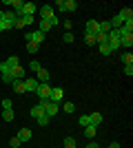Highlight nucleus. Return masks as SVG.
<instances>
[{"label":"nucleus","mask_w":133,"mask_h":148,"mask_svg":"<svg viewBox=\"0 0 133 148\" xmlns=\"http://www.w3.org/2000/svg\"><path fill=\"white\" fill-rule=\"evenodd\" d=\"M29 69H31V71H38V69H40V64H38V62H36V60H31V64H29Z\"/></svg>","instance_id":"e433bc0d"},{"label":"nucleus","mask_w":133,"mask_h":148,"mask_svg":"<svg viewBox=\"0 0 133 148\" xmlns=\"http://www.w3.org/2000/svg\"><path fill=\"white\" fill-rule=\"evenodd\" d=\"M78 2L76 0H58V11H76Z\"/></svg>","instance_id":"f257e3e1"},{"label":"nucleus","mask_w":133,"mask_h":148,"mask_svg":"<svg viewBox=\"0 0 133 148\" xmlns=\"http://www.w3.org/2000/svg\"><path fill=\"white\" fill-rule=\"evenodd\" d=\"M53 16H56V13H53V7H49V5H42V9H40V18L49 22V20L53 18Z\"/></svg>","instance_id":"0eeeda50"},{"label":"nucleus","mask_w":133,"mask_h":148,"mask_svg":"<svg viewBox=\"0 0 133 148\" xmlns=\"http://www.w3.org/2000/svg\"><path fill=\"white\" fill-rule=\"evenodd\" d=\"M120 47H124L127 51H131V47H133V33H129V36H122V38H120Z\"/></svg>","instance_id":"ddd939ff"},{"label":"nucleus","mask_w":133,"mask_h":148,"mask_svg":"<svg viewBox=\"0 0 133 148\" xmlns=\"http://www.w3.org/2000/svg\"><path fill=\"white\" fill-rule=\"evenodd\" d=\"M16 137L20 139V144H22V142H29V139H31V128H20Z\"/></svg>","instance_id":"4468645a"},{"label":"nucleus","mask_w":133,"mask_h":148,"mask_svg":"<svg viewBox=\"0 0 133 148\" xmlns=\"http://www.w3.org/2000/svg\"><path fill=\"white\" fill-rule=\"evenodd\" d=\"M62 27H64V29H67V31H69L71 27H73V22H71V20H64V22H62Z\"/></svg>","instance_id":"4c0bfd02"},{"label":"nucleus","mask_w":133,"mask_h":148,"mask_svg":"<svg viewBox=\"0 0 133 148\" xmlns=\"http://www.w3.org/2000/svg\"><path fill=\"white\" fill-rule=\"evenodd\" d=\"M38 49H40V44H36V42L27 44V51H29V53H38Z\"/></svg>","instance_id":"c85d7f7f"},{"label":"nucleus","mask_w":133,"mask_h":148,"mask_svg":"<svg viewBox=\"0 0 133 148\" xmlns=\"http://www.w3.org/2000/svg\"><path fill=\"white\" fill-rule=\"evenodd\" d=\"M64 148H78L76 137H64Z\"/></svg>","instance_id":"b1692460"},{"label":"nucleus","mask_w":133,"mask_h":148,"mask_svg":"<svg viewBox=\"0 0 133 148\" xmlns=\"http://www.w3.org/2000/svg\"><path fill=\"white\" fill-rule=\"evenodd\" d=\"M100 31H102V33H109V31H111V22H109V20L100 22Z\"/></svg>","instance_id":"a878e982"},{"label":"nucleus","mask_w":133,"mask_h":148,"mask_svg":"<svg viewBox=\"0 0 133 148\" xmlns=\"http://www.w3.org/2000/svg\"><path fill=\"white\" fill-rule=\"evenodd\" d=\"M124 75H127V77H133V64H124Z\"/></svg>","instance_id":"2f4dec72"},{"label":"nucleus","mask_w":133,"mask_h":148,"mask_svg":"<svg viewBox=\"0 0 133 148\" xmlns=\"http://www.w3.org/2000/svg\"><path fill=\"white\" fill-rule=\"evenodd\" d=\"M109 148H120V142H111V144H109Z\"/></svg>","instance_id":"ea45409f"},{"label":"nucleus","mask_w":133,"mask_h":148,"mask_svg":"<svg viewBox=\"0 0 133 148\" xmlns=\"http://www.w3.org/2000/svg\"><path fill=\"white\" fill-rule=\"evenodd\" d=\"M11 77H13V80H22V77H25V69L20 66V64H18V66H13L11 69Z\"/></svg>","instance_id":"dca6fc26"},{"label":"nucleus","mask_w":133,"mask_h":148,"mask_svg":"<svg viewBox=\"0 0 133 148\" xmlns=\"http://www.w3.org/2000/svg\"><path fill=\"white\" fill-rule=\"evenodd\" d=\"M95 133H98V126H91V124L84 126V137H87V139H93Z\"/></svg>","instance_id":"6ab92c4d"},{"label":"nucleus","mask_w":133,"mask_h":148,"mask_svg":"<svg viewBox=\"0 0 133 148\" xmlns=\"http://www.w3.org/2000/svg\"><path fill=\"white\" fill-rule=\"evenodd\" d=\"M98 51H100L102 56H111V49H109L107 42H100V44H98Z\"/></svg>","instance_id":"4be33fe9"},{"label":"nucleus","mask_w":133,"mask_h":148,"mask_svg":"<svg viewBox=\"0 0 133 148\" xmlns=\"http://www.w3.org/2000/svg\"><path fill=\"white\" fill-rule=\"evenodd\" d=\"M51 88H53V86H49V84H38V88H36V95L40 97V102L49 99V95H51Z\"/></svg>","instance_id":"f03ea898"},{"label":"nucleus","mask_w":133,"mask_h":148,"mask_svg":"<svg viewBox=\"0 0 133 148\" xmlns=\"http://www.w3.org/2000/svg\"><path fill=\"white\" fill-rule=\"evenodd\" d=\"M5 64L9 69H13V66H18V64H20V58L18 56H11V58H7V60H5Z\"/></svg>","instance_id":"aec40b11"},{"label":"nucleus","mask_w":133,"mask_h":148,"mask_svg":"<svg viewBox=\"0 0 133 148\" xmlns=\"http://www.w3.org/2000/svg\"><path fill=\"white\" fill-rule=\"evenodd\" d=\"M36 80H38V84H49V80H51L49 71H47V69H42V66H40L38 71H36Z\"/></svg>","instance_id":"20e7f679"},{"label":"nucleus","mask_w":133,"mask_h":148,"mask_svg":"<svg viewBox=\"0 0 133 148\" xmlns=\"http://www.w3.org/2000/svg\"><path fill=\"white\" fill-rule=\"evenodd\" d=\"M76 111V102H64V113H73Z\"/></svg>","instance_id":"cd10ccee"},{"label":"nucleus","mask_w":133,"mask_h":148,"mask_svg":"<svg viewBox=\"0 0 133 148\" xmlns=\"http://www.w3.org/2000/svg\"><path fill=\"white\" fill-rule=\"evenodd\" d=\"M120 60L124 62V64H133V53L131 51H124V53L120 56Z\"/></svg>","instance_id":"412c9836"},{"label":"nucleus","mask_w":133,"mask_h":148,"mask_svg":"<svg viewBox=\"0 0 133 148\" xmlns=\"http://www.w3.org/2000/svg\"><path fill=\"white\" fill-rule=\"evenodd\" d=\"M31 22H33V16H22V18L16 20V25H13V27H18V29H25V27H27V25H31Z\"/></svg>","instance_id":"9d476101"},{"label":"nucleus","mask_w":133,"mask_h":148,"mask_svg":"<svg viewBox=\"0 0 133 148\" xmlns=\"http://www.w3.org/2000/svg\"><path fill=\"white\" fill-rule=\"evenodd\" d=\"M98 31H100V22H98V20H89L87 27H84V33H87V36H95Z\"/></svg>","instance_id":"39448f33"},{"label":"nucleus","mask_w":133,"mask_h":148,"mask_svg":"<svg viewBox=\"0 0 133 148\" xmlns=\"http://www.w3.org/2000/svg\"><path fill=\"white\" fill-rule=\"evenodd\" d=\"M62 42H73V33H71V31H67L62 36Z\"/></svg>","instance_id":"72a5a7b5"},{"label":"nucleus","mask_w":133,"mask_h":148,"mask_svg":"<svg viewBox=\"0 0 133 148\" xmlns=\"http://www.w3.org/2000/svg\"><path fill=\"white\" fill-rule=\"evenodd\" d=\"M49 29H51L49 22H47V20H40V29H38V31H42L44 36H47V31H49Z\"/></svg>","instance_id":"393cba45"},{"label":"nucleus","mask_w":133,"mask_h":148,"mask_svg":"<svg viewBox=\"0 0 133 148\" xmlns=\"http://www.w3.org/2000/svg\"><path fill=\"white\" fill-rule=\"evenodd\" d=\"M11 86H13V91H16V93H22V95L27 93V88H25V80H13Z\"/></svg>","instance_id":"f3484780"},{"label":"nucleus","mask_w":133,"mask_h":148,"mask_svg":"<svg viewBox=\"0 0 133 148\" xmlns=\"http://www.w3.org/2000/svg\"><path fill=\"white\" fill-rule=\"evenodd\" d=\"M84 42H87L89 47H93V44H98V42H95V36H87V33H84Z\"/></svg>","instance_id":"c756f323"},{"label":"nucleus","mask_w":133,"mask_h":148,"mask_svg":"<svg viewBox=\"0 0 133 148\" xmlns=\"http://www.w3.org/2000/svg\"><path fill=\"white\" fill-rule=\"evenodd\" d=\"M2 20H5V11H2V9H0V22H2Z\"/></svg>","instance_id":"a19ab883"},{"label":"nucleus","mask_w":133,"mask_h":148,"mask_svg":"<svg viewBox=\"0 0 133 148\" xmlns=\"http://www.w3.org/2000/svg\"><path fill=\"white\" fill-rule=\"evenodd\" d=\"M36 11H38V5H36V2H25V7H22V16H33Z\"/></svg>","instance_id":"1a4fd4ad"},{"label":"nucleus","mask_w":133,"mask_h":148,"mask_svg":"<svg viewBox=\"0 0 133 148\" xmlns=\"http://www.w3.org/2000/svg\"><path fill=\"white\" fill-rule=\"evenodd\" d=\"M87 148H100L98 144H95V139H89V144H87Z\"/></svg>","instance_id":"58836bf2"},{"label":"nucleus","mask_w":133,"mask_h":148,"mask_svg":"<svg viewBox=\"0 0 133 148\" xmlns=\"http://www.w3.org/2000/svg\"><path fill=\"white\" fill-rule=\"evenodd\" d=\"M2 111H11V99H9V97L2 99Z\"/></svg>","instance_id":"473e14b6"},{"label":"nucleus","mask_w":133,"mask_h":148,"mask_svg":"<svg viewBox=\"0 0 133 148\" xmlns=\"http://www.w3.org/2000/svg\"><path fill=\"white\" fill-rule=\"evenodd\" d=\"M64 99V91L60 86H56V88H51V95H49V102H53V104H60Z\"/></svg>","instance_id":"7ed1b4c3"},{"label":"nucleus","mask_w":133,"mask_h":148,"mask_svg":"<svg viewBox=\"0 0 133 148\" xmlns=\"http://www.w3.org/2000/svg\"><path fill=\"white\" fill-rule=\"evenodd\" d=\"M47 102H49V99H44V102H40L38 106H33V108H31V117H33V119H38L40 115H44V108H47Z\"/></svg>","instance_id":"423d86ee"},{"label":"nucleus","mask_w":133,"mask_h":148,"mask_svg":"<svg viewBox=\"0 0 133 148\" xmlns=\"http://www.w3.org/2000/svg\"><path fill=\"white\" fill-rule=\"evenodd\" d=\"M102 113H91V115H89V124H91V126H98V124H102Z\"/></svg>","instance_id":"a211bd4d"},{"label":"nucleus","mask_w":133,"mask_h":148,"mask_svg":"<svg viewBox=\"0 0 133 148\" xmlns=\"http://www.w3.org/2000/svg\"><path fill=\"white\" fill-rule=\"evenodd\" d=\"M2 119L5 122H13V108L11 111H2Z\"/></svg>","instance_id":"bb28decb"},{"label":"nucleus","mask_w":133,"mask_h":148,"mask_svg":"<svg viewBox=\"0 0 133 148\" xmlns=\"http://www.w3.org/2000/svg\"><path fill=\"white\" fill-rule=\"evenodd\" d=\"M25 88H27V93H36V88H38V80H36V77H27V80H25Z\"/></svg>","instance_id":"f8f14e48"},{"label":"nucleus","mask_w":133,"mask_h":148,"mask_svg":"<svg viewBox=\"0 0 133 148\" xmlns=\"http://www.w3.org/2000/svg\"><path fill=\"white\" fill-rule=\"evenodd\" d=\"M5 20H7V22H13V25H16V20H18V16L13 13V9H9V11H5Z\"/></svg>","instance_id":"5701e85b"},{"label":"nucleus","mask_w":133,"mask_h":148,"mask_svg":"<svg viewBox=\"0 0 133 148\" xmlns=\"http://www.w3.org/2000/svg\"><path fill=\"white\" fill-rule=\"evenodd\" d=\"M78 122H80V126H82V128H84V126H89V115H82Z\"/></svg>","instance_id":"f704fd0d"},{"label":"nucleus","mask_w":133,"mask_h":148,"mask_svg":"<svg viewBox=\"0 0 133 148\" xmlns=\"http://www.w3.org/2000/svg\"><path fill=\"white\" fill-rule=\"evenodd\" d=\"M118 16H120L124 22H131V20H133V9H131V7H124V9H120Z\"/></svg>","instance_id":"9b49d317"},{"label":"nucleus","mask_w":133,"mask_h":148,"mask_svg":"<svg viewBox=\"0 0 133 148\" xmlns=\"http://www.w3.org/2000/svg\"><path fill=\"white\" fill-rule=\"evenodd\" d=\"M44 115H47V117H53V115H58V104H53V102H47Z\"/></svg>","instance_id":"2eb2a0df"},{"label":"nucleus","mask_w":133,"mask_h":148,"mask_svg":"<svg viewBox=\"0 0 133 148\" xmlns=\"http://www.w3.org/2000/svg\"><path fill=\"white\" fill-rule=\"evenodd\" d=\"M49 119H51V117H47V115H40V117L36 119V122H38L40 126H47V124H49Z\"/></svg>","instance_id":"7c9ffc66"},{"label":"nucleus","mask_w":133,"mask_h":148,"mask_svg":"<svg viewBox=\"0 0 133 148\" xmlns=\"http://www.w3.org/2000/svg\"><path fill=\"white\" fill-rule=\"evenodd\" d=\"M27 40H29V42L40 44V42L44 40V33H42V31H33V33H27Z\"/></svg>","instance_id":"6e6552de"},{"label":"nucleus","mask_w":133,"mask_h":148,"mask_svg":"<svg viewBox=\"0 0 133 148\" xmlns=\"http://www.w3.org/2000/svg\"><path fill=\"white\" fill-rule=\"evenodd\" d=\"M9 144H11V148H20V139H18V137H11V142H9Z\"/></svg>","instance_id":"c9c22d12"}]
</instances>
